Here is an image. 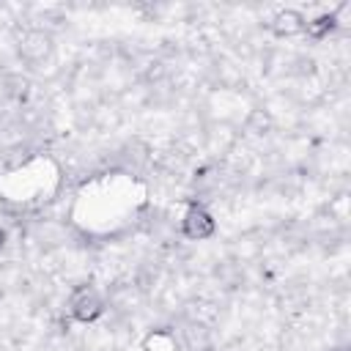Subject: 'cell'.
<instances>
[{"instance_id": "obj_1", "label": "cell", "mask_w": 351, "mask_h": 351, "mask_svg": "<svg viewBox=\"0 0 351 351\" xmlns=\"http://www.w3.org/2000/svg\"><path fill=\"white\" fill-rule=\"evenodd\" d=\"M107 310V302L101 296V291L90 282H80L69 291V299H66V315L69 321L74 324H82V326H90L96 324Z\"/></svg>"}, {"instance_id": "obj_2", "label": "cell", "mask_w": 351, "mask_h": 351, "mask_svg": "<svg viewBox=\"0 0 351 351\" xmlns=\"http://www.w3.org/2000/svg\"><path fill=\"white\" fill-rule=\"evenodd\" d=\"M217 230H219L217 217L208 211L206 200L189 197L178 217V236L186 241H208V239H214Z\"/></svg>"}, {"instance_id": "obj_3", "label": "cell", "mask_w": 351, "mask_h": 351, "mask_svg": "<svg viewBox=\"0 0 351 351\" xmlns=\"http://www.w3.org/2000/svg\"><path fill=\"white\" fill-rule=\"evenodd\" d=\"M304 22H307V16H304L299 8H277V11L263 22V27H266L274 38H293V36H302Z\"/></svg>"}, {"instance_id": "obj_4", "label": "cell", "mask_w": 351, "mask_h": 351, "mask_svg": "<svg viewBox=\"0 0 351 351\" xmlns=\"http://www.w3.org/2000/svg\"><path fill=\"white\" fill-rule=\"evenodd\" d=\"M337 25H340L337 14H335V11H324V14L307 16L302 36H304V38H310L313 44H321V41H326V38H329V36L337 30Z\"/></svg>"}, {"instance_id": "obj_5", "label": "cell", "mask_w": 351, "mask_h": 351, "mask_svg": "<svg viewBox=\"0 0 351 351\" xmlns=\"http://www.w3.org/2000/svg\"><path fill=\"white\" fill-rule=\"evenodd\" d=\"M5 244H8V230H5L3 225H0V252L5 250Z\"/></svg>"}]
</instances>
